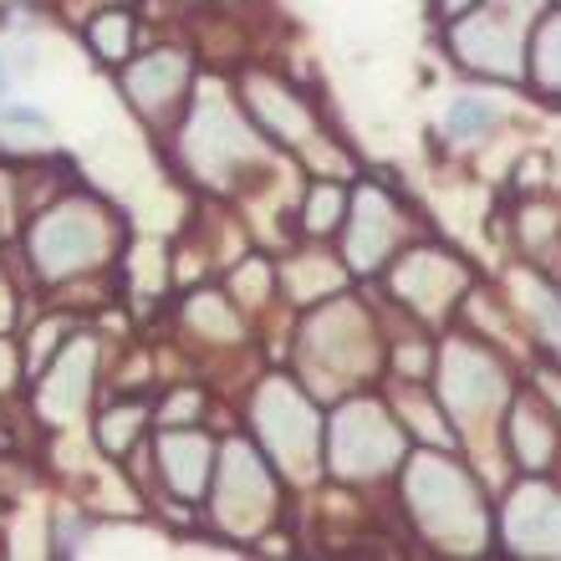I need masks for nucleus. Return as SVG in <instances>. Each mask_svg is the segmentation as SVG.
I'll list each match as a JSON object with an SVG mask.
<instances>
[{"instance_id":"nucleus-1","label":"nucleus","mask_w":561,"mask_h":561,"mask_svg":"<svg viewBox=\"0 0 561 561\" xmlns=\"http://www.w3.org/2000/svg\"><path fill=\"white\" fill-rule=\"evenodd\" d=\"M495 123V107H480V103H459L449 113V134H470V128H485Z\"/></svg>"}]
</instances>
